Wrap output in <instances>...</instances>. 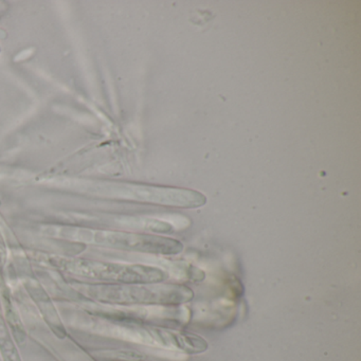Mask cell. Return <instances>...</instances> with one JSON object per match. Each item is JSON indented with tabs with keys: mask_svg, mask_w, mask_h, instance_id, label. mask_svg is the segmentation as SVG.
I'll return each mask as SVG.
<instances>
[{
	"mask_svg": "<svg viewBox=\"0 0 361 361\" xmlns=\"http://www.w3.org/2000/svg\"><path fill=\"white\" fill-rule=\"evenodd\" d=\"M61 267L83 278L109 284H153L169 280L166 270L143 264L107 263L90 259L61 262Z\"/></svg>",
	"mask_w": 361,
	"mask_h": 361,
	"instance_id": "cell-2",
	"label": "cell"
},
{
	"mask_svg": "<svg viewBox=\"0 0 361 361\" xmlns=\"http://www.w3.org/2000/svg\"><path fill=\"white\" fill-rule=\"evenodd\" d=\"M94 240L105 246L155 255H177L185 249L180 240L159 234L99 231L94 233Z\"/></svg>",
	"mask_w": 361,
	"mask_h": 361,
	"instance_id": "cell-4",
	"label": "cell"
},
{
	"mask_svg": "<svg viewBox=\"0 0 361 361\" xmlns=\"http://www.w3.org/2000/svg\"><path fill=\"white\" fill-rule=\"evenodd\" d=\"M0 352L4 361H22L18 348L3 320H0Z\"/></svg>",
	"mask_w": 361,
	"mask_h": 361,
	"instance_id": "cell-5",
	"label": "cell"
},
{
	"mask_svg": "<svg viewBox=\"0 0 361 361\" xmlns=\"http://www.w3.org/2000/svg\"><path fill=\"white\" fill-rule=\"evenodd\" d=\"M115 192L118 196L126 200L169 208L196 209L207 204L204 194L187 188L119 183L115 185Z\"/></svg>",
	"mask_w": 361,
	"mask_h": 361,
	"instance_id": "cell-3",
	"label": "cell"
},
{
	"mask_svg": "<svg viewBox=\"0 0 361 361\" xmlns=\"http://www.w3.org/2000/svg\"><path fill=\"white\" fill-rule=\"evenodd\" d=\"M96 298L109 303L177 306L194 299V291L177 283L153 284H106L94 287Z\"/></svg>",
	"mask_w": 361,
	"mask_h": 361,
	"instance_id": "cell-1",
	"label": "cell"
}]
</instances>
